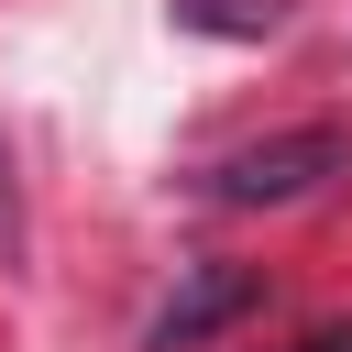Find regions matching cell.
I'll return each mask as SVG.
<instances>
[{
	"label": "cell",
	"instance_id": "cell-1",
	"mask_svg": "<svg viewBox=\"0 0 352 352\" xmlns=\"http://www.w3.org/2000/svg\"><path fill=\"white\" fill-rule=\"evenodd\" d=\"M352 165V143L341 132H264V143H231L220 165H209V198L220 209H286V198H308V187H330Z\"/></svg>",
	"mask_w": 352,
	"mask_h": 352
},
{
	"label": "cell",
	"instance_id": "cell-2",
	"mask_svg": "<svg viewBox=\"0 0 352 352\" xmlns=\"http://www.w3.org/2000/svg\"><path fill=\"white\" fill-rule=\"evenodd\" d=\"M242 308H264V275H253V264H187V286L143 319V352H198V341L231 330Z\"/></svg>",
	"mask_w": 352,
	"mask_h": 352
},
{
	"label": "cell",
	"instance_id": "cell-3",
	"mask_svg": "<svg viewBox=\"0 0 352 352\" xmlns=\"http://www.w3.org/2000/svg\"><path fill=\"white\" fill-rule=\"evenodd\" d=\"M297 352H352V319H341V330H308Z\"/></svg>",
	"mask_w": 352,
	"mask_h": 352
},
{
	"label": "cell",
	"instance_id": "cell-4",
	"mask_svg": "<svg viewBox=\"0 0 352 352\" xmlns=\"http://www.w3.org/2000/svg\"><path fill=\"white\" fill-rule=\"evenodd\" d=\"M0 253H11V165H0Z\"/></svg>",
	"mask_w": 352,
	"mask_h": 352
}]
</instances>
